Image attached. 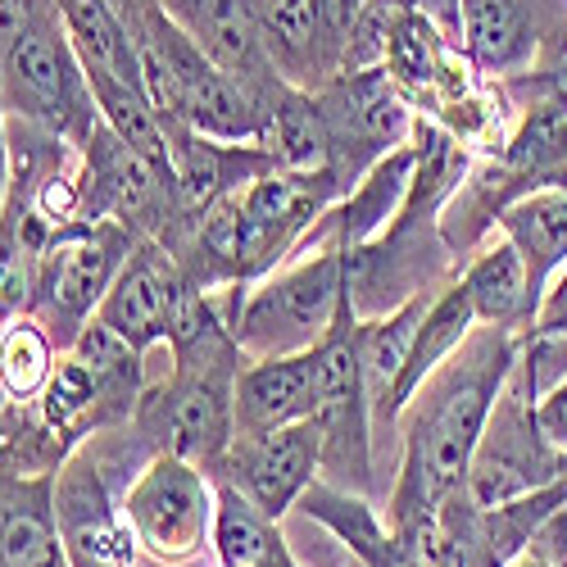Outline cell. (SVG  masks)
I'll list each match as a JSON object with an SVG mask.
<instances>
[{
    "label": "cell",
    "instance_id": "obj_1",
    "mask_svg": "<svg viewBox=\"0 0 567 567\" xmlns=\"http://www.w3.org/2000/svg\"><path fill=\"white\" fill-rule=\"evenodd\" d=\"M527 332L517 327L477 322L467 341L413 391L400 409V477L391 486L386 523L409 527L432 517L445 499H454L467 482L472 454L491 422V409L523 359Z\"/></svg>",
    "mask_w": 567,
    "mask_h": 567
},
{
    "label": "cell",
    "instance_id": "obj_2",
    "mask_svg": "<svg viewBox=\"0 0 567 567\" xmlns=\"http://www.w3.org/2000/svg\"><path fill=\"white\" fill-rule=\"evenodd\" d=\"M141 391H146V354L91 318L60 354L51 386L32 404H10L0 422V472L55 477L82 441L132 422Z\"/></svg>",
    "mask_w": 567,
    "mask_h": 567
},
{
    "label": "cell",
    "instance_id": "obj_3",
    "mask_svg": "<svg viewBox=\"0 0 567 567\" xmlns=\"http://www.w3.org/2000/svg\"><path fill=\"white\" fill-rule=\"evenodd\" d=\"M155 450L132 422L82 441L55 472V523L69 567H136L123 495Z\"/></svg>",
    "mask_w": 567,
    "mask_h": 567
},
{
    "label": "cell",
    "instance_id": "obj_4",
    "mask_svg": "<svg viewBox=\"0 0 567 567\" xmlns=\"http://www.w3.org/2000/svg\"><path fill=\"white\" fill-rule=\"evenodd\" d=\"M246 363L241 346H223L214 354L173 359L159 386L141 391L132 427L155 454H173L218 472L223 454L236 441V372Z\"/></svg>",
    "mask_w": 567,
    "mask_h": 567
},
{
    "label": "cell",
    "instance_id": "obj_5",
    "mask_svg": "<svg viewBox=\"0 0 567 567\" xmlns=\"http://www.w3.org/2000/svg\"><path fill=\"white\" fill-rule=\"evenodd\" d=\"M0 105L10 118L51 132L78 151L101 127L96 96H91L82 60L69 45L55 0H37L28 28L10 45V55L0 60Z\"/></svg>",
    "mask_w": 567,
    "mask_h": 567
},
{
    "label": "cell",
    "instance_id": "obj_6",
    "mask_svg": "<svg viewBox=\"0 0 567 567\" xmlns=\"http://www.w3.org/2000/svg\"><path fill=\"white\" fill-rule=\"evenodd\" d=\"M350 305V272L341 250H313L281 264L246 291L231 313L236 346L246 359L313 350Z\"/></svg>",
    "mask_w": 567,
    "mask_h": 567
},
{
    "label": "cell",
    "instance_id": "obj_7",
    "mask_svg": "<svg viewBox=\"0 0 567 567\" xmlns=\"http://www.w3.org/2000/svg\"><path fill=\"white\" fill-rule=\"evenodd\" d=\"M136 241H141L136 231L110 218H82L45 241L37 264L32 318L60 341V350H69L82 327L96 318Z\"/></svg>",
    "mask_w": 567,
    "mask_h": 567
},
{
    "label": "cell",
    "instance_id": "obj_8",
    "mask_svg": "<svg viewBox=\"0 0 567 567\" xmlns=\"http://www.w3.org/2000/svg\"><path fill=\"white\" fill-rule=\"evenodd\" d=\"M322 436V477L346 491H372V400L359 359V313L346 305L337 327L313 346V413Z\"/></svg>",
    "mask_w": 567,
    "mask_h": 567
},
{
    "label": "cell",
    "instance_id": "obj_9",
    "mask_svg": "<svg viewBox=\"0 0 567 567\" xmlns=\"http://www.w3.org/2000/svg\"><path fill=\"white\" fill-rule=\"evenodd\" d=\"M136 549L159 567H192L214 554V477L205 467L151 454L123 495Z\"/></svg>",
    "mask_w": 567,
    "mask_h": 567
},
{
    "label": "cell",
    "instance_id": "obj_10",
    "mask_svg": "<svg viewBox=\"0 0 567 567\" xmlns=\"http://www.w3.org/2000/svg\"><path fill=\"white\" fill-rule=\"evenodd\" d=\"M554 482H567V454L549 445V436L540 432L536 391L523 372V359H517V368L508 372V382L491 409L477 454H472L463 495L477 508H495L532 491H545Z\"/></svg>",
    "mask_w": 567,
    "mask_h": 567
},
{
    "label": "cell",
    "instance_id": "obj_11",
    "mask_svg": "<svg viewBox=\"0 0 567 567\" xmlns=\"http://www.w3.org/2000/svg\"><path fill=\"white\" fill-rule=\"evenodd\" d=\"M341 182L332 168L322 173H287L272 168L236 196V272L250 291L255 281L291 264L309 227L341 200Z\"/></svg>",
    "mask_w": 567,
    "mask_h": 567
},
{
    "label": "cell",
    "instance_id": "obj_12",
    "mask_svg": "<svg viewBox=\"0 0 567 567\" xmlns=\"http://www.w3.org/2000/svg\"><path fill=\"white\" fill-rule=\"evenodd\" d=\"M313 96H318V110L327 123V146H332V164L327 168L337 173L341 192H350L372 164H382L391 151L413 141L409 101L391 82L386 64L337 73L327 86H318Z\"/></svg>",
    "mask_w": 567,
    "mask_h": 567
},
{
    "label": "cell",
    "instance_id": "obj_13",
    "mask_svg": "<svg viewBox=\"0 0 567 567\" xmlns=\"http://www.w3.org/2000/svg\"><path fill=\"white\" fill-rule=\"evenodd\" d=\"M214 477L231 482L255 508L281 523L287 513H296L300 495L322 477V436L309 417L264 436H236Z\"/></svg>",
    "mask_w": 567,
    "mask_h": 567
},
{
    "label": "cell",
    "instance_id": "obj_14",
    "mask_svg": "<svg viewBox=\"0 0 567 567\" xmlns=\"http://www.w3.org/2000/svg\"><path fill=\"white\" fill-rule=\"evenodd\" d=\"M159 6L223 73L241 82L268 114V105L277 101V91L287 82H281V73L272 69V60L264 51L255 0H159Z\"/></svg>",
    "mask_w": 567,
    "mask_h": 567
},
{
    "label": "cell",
    "instance_id": "obj_15",
    "mask_svg": "<svg viewBox=\"0 0 567 567\" xmlns=\"http://www.w3.org/2000/svg\"><path fill=\"white\" fill-rule=\"evenodd\" d=\"M567 28L545 0H458L463 55L486 78H517L540 55V45Z\"/></svg>",
    "mask_w": 567,
    "mask_h": 567
},
{
    "label": "cell",
    "instance_id": "obj_16",
    "mask_svg": "<svg viewBox=\"0 0 567 567\" xmlns=\"http://www.w3.org/2000/svg\"><path fill=\"white\" fill-rule=\"evenodd\" d=\"M177 281L182 268L159 241H136V250L114 277L110 296L96 309V322H105L132 350L151 354L155 346L168 341V309L177 296Z\"/></svg>",
    "mask_w": 567,
    "mask_h": 567
},
{
    "label": "cell",
    "instance_id": "obj_17",
    "mask_svg": "<svg viewBox=\"0 0 567 567\" xmlns=\"http://www.w3.org/2000/svg\"><path fill=\"white\" fill-rule=\"evenodd\" d=\"M168 151H173V186L182 218L214 209L218 200L246 192L250 182L277 168L272 151L259 146V141H214L200 132H177L168 136Z\"/></svg>",
    "mask_w": 567,
    "mask_h": 567
},
{
    "label": "cell",
    "instance_id": "obj_18",
    "mask_svg": "<svg viewBox=\"0 0 567 567\" xmlns=\"http://www.w3.org/2000/svg\"><path fill=\"white\" fill-rule=\"evenodd\" d=\"M313 413V350L246 359L236 372V436H264Z\"/></svg>",
    "mask_w": 567,
    "mask_h": 567
},
{
    "label": "cell",
    "instance_id": "obj_19",
    "mask_svg": "<svg viewBox=\"0 0 567 567\" xmlns=\"http://www.w3.org/2000/svg\"><path fill=\"white\" fill-rule=\"evenodd\" d=\"M0 567H69L55 523V477L0 472Z\"/></svg>",
    "mask_w": 567,
    "mask_h": 567
},
{
    "label": "cell",
    "instance_id": "obj_20",
    "mask_svg": "<svg viewBox=\"0 0 567 567\" xmlns=\"http://www.w3.org/2000/svg\"><path fill=\"white\" fill-rule=\"evenodd\" d=\"M499 231L517 246V255H523L532 309L540 313L554 277L567 268V182H549L527 196H517L499 214Z\"/></svg>",
    "mask_w": 567,
    "mask_h": 567
},
{
    "label": "cell",
    "instance_id": "obj_21",
    "mask_svg": "<svg viewBox=\"0 0 567 567\" xmlns=\"http://www.w3.org/2000/svg\"><path fill=\"white\" fill-rule=\"evenodd\" d=\"M472 327H477V313H472V300H467V291H463V281L454 277V281H445V287L436 291L427 318H422L417 341H413V350H409V363H404V372H400V382L391 386L382 413H377L372 432H395L400 409H404V404L413 400V391L427 382V377L467 341Z\"/></svg>",
    "mask_w": 567,
    "mask_h": 567
},
{
    "label": "cell",
    "instance_id": "obj_22",
    "mask_svg": "<svg viewBox=\"0 0 567 567\" xmlns=\"http://www.w3.org/2000/svg\"><path fill=\"white\" fill-rule=\"evenodd\" d=\"M60 23L69 32L73 55L82 60L86 82H110V86H141V64H136V41L127 19L118 14L114 0H55Z\"/></svg>",
    "mask_w": 567,
    "mask_h": 567
},
{
    "label": "cell",
    "instance_id": "obj_23",
    "mask_svg": "<svg viewBox=\"0 0 567 567\" xmlns=\"http://www.w3.org/2000/svg\"><path fill=\"white\" fill-rule=\"evenodd\" d=\"M458 281L472 300L477 322L517 327V332H532L536 327V309H532V291H527V264L508 236L486 241L477 250V259H467L458 268Z\"/></svg>",
    "mask_w": 567,
    "mask_h": 567
},
{
    "label": "cell",
    "instance_id": "obj_24",
    "mask_svg": "<svg viewBox=\"0 0 567 567\" xmlns=\"http://www.w3.org/2000/svg\"><path fill=\"white\" fill-rule=\"evenodd\" d=\"M214 558L223 567H305L281 536V523L223 477H214Z\"/></svg>",
    "mask_w": 567,
    "mask_h": 567
},
{
    "label": "cell",
    "instance_id": "obj_25",
    "mask_svg": "<svg viewBox=\"0 0 567 567\" xmlns=\"http://www.w3.org/2000/svg\"><path fill=\"white\" fill-rule=\"evenodd\" d=\"M255 19H259L264 51L281 73V82L305 91L332 82V69L322 60L318 28H313V0H255Z\"/></svg>",
    "mask_w": 567,
    "mask_h": 567
},
{
    "label": "cell",
    "instance_id": "obj_26",
    "mask_svg": "<svg viewBox=\"0 0 567 567\" xmlns=\"http://www.w3.org/2000/svg\"><path fill=\"white\" fill-rule=\"evenodd\" d=\"M436 291L441 287L417 291L382 318H359V359H363V382H368V400H372V422H377V413H382L391 386L400 382L409 350L417 341V327H422V318H427Z\"/></svg>",
    "mask_w": 567,
    "mask_h": 567
},
{
    "label": "cell",
    "instance_id": "obj_27",
    "mask_svg": "<svg viewBox=\"0 0 567 567\" xmlns=\"http://www.w3.org/2000/svg\"><path fill=\"white\" fill-rule=\"evenodd\" d=\"M264 146L272 151L277 168L287 173H322L332 164V146H327V123L318 110V96L305 86H281L277 101L268 105V132Z\"/></svg>",
    "mask_w": 567,
    "mask_h": 567
},
{
    "label": "cell",
    "instance_id": "obj_28",
    "mask_svg": "<svg viewBox=\"0 0 567 567\" xmlns=\"http://www.w3.org/2000/svg\"><path fill=\"white\" fill-rule=\"evenodd\" d=\"M60 354H64L60 341L45 332L32 313L14 318L6 332H0V386H6L10 404H32L51 386Z\"/></svg>",
    "mask_w": 567,
    "mask_h": 567
},
{
    "label": "cell",
    "instance_id": "obj_29",
    "mask_svg": "<svg viewBox=\"0 0 567 567\" xmlns=\"http://www.w3.org/2000/svg\"><path fill=\"white\" fill-rule=\"evenodd\" d=\"M37 264H41V246L32 241L19 200L6 196V209H0V332L14 318L32 313Z\"/></svg>",
    "mask_w": 567,
    "mask_h": 567
},
{
    "label": "cell",
    "instance_id": "obj_30",
    "mask_svg": "<svg viewBox=\"0 0 567 567\" xmlns=\"http://www.w3.org/2000/svg\"><path fill=\"white\" fill-rule=\"evenodd\" d=\"M513 86H527L532 91V105H545V110H558L567 114V28H558L545 45H540V55L527 73H517Z\"/></svg>",
    "mask_w": 567,
    "mask_h": 567
},
{
    "label": "cell",
    "instance_id": "obj_31",
    "mask_svg": "<svg viewBox=\"0 0 567 567\" xmlns=\"http://www.w3.org/2000/svg\"><path fill=\"white\" fill-rule=\"evenodd\" d=\"M363 10H368V0H313V28H318V45H322V60L332 69V78L341 73L350 32Z\"/></svg>",
    "mask_w": 567,
    "mask_h": 567
},
{
    "label": "cell",
    "instance_id": "obj_32",
    "mask_svg": "<svg viewBox=\"0 0 567 567\" xmlns=\"http://www.w3.org/2000/svg\"><path fill=\"white\" fill-rule=\"evenodd\" d=\"M536 422H540V432L549 436V445H558L567 454V372L549 391L536 395Z\"/></svg>",
    "mask_w": 567,
    "mask_h": 567
},
{
    "label": "cell",
    "instance_id": "obj_33",
    "mask_svg": "<svg viewBox=\"0 0 567 567\" xmlns=\"http://www.w3.org/2000/svg\"><path fill=\"white\" fill-rule=\"evenodd\" d=\"M532 332H567V268L554 277V287H549V296H545V305L536 313Z\"/></svg>",
    "mask_w": 567,
    "mask_h": 567
},
{
    "label": "cell",
    "instance_id": "obj_34",
    "mask_svg": "<svg viewBox=\"0 0 567 567\" xmlns=\"http://www.w3.org/2000/svg\"><path fill=\"white\" fill-rule=\"evenodd\" d=\"M532 545H536L554 567H567V504H563V508L549 517V523L540 527V536H536Z\"/></svg>",
    "mask_w": 567,
    "mask_h": 567
},
{
    "label": "cell",
    "instance_id": "obj_35",
    "mask_svg": "<svg viewBox=\"0 0 567 567\" xmlns=\"http://www.w3.org/2000/svg\"><path fill=\"white\" fill-rule=\"evenodd\" d=\"M37 0H0V60L10 55V45L19 41V32L28 28Z\"/></svg>",
    "mask_w": 567,
    "mask_h": 567
},
{
    "label": "cell",
    "instance_id": "obj_36",
    "mask_svg": "<svg viewBox=\"0 0 567 567\" xmlns=\"http://www.w3.org/2000/svg\"><path fill=\"white\" fill-rule=\"evenodd\" d=\"M10 196V114L0 105V209H6Z\"/></svg>",
    "mask_w": 567,
    "mask_h": 567
},
{
    "label": "cell",
    "instance_id": "obj_37",
    "mask_svg": "<svg viewBox=\"0 0 567 567\" xmlns=\"http://www.w3.org/2000/svg\"><path fill=\"white\" fill-rule=\"evenodd\" d=\"M508 567H554V563H549V558H545V554L532 545V549H523V554H517Z\"/></svg>",
    "mask_w": 567,
    "mask_h": 567
},
{
    "label": "cell",
    "instance_id": "obj_38",
    "mask_svg": "<svg viewBox=\"0 0 567 567\" xmlns=\"http://www.w3.org/2000/svg\"><path fill=\"white\" fill-rule=\"evenodd\" d=\"M6 413H10V395H6V386H0V422H6Z\"/></svg>",
    "mask_w": 567,
    "mask_h": 567
},
{
    "label": "cell",
    "instance_id": "obj_39",
    "mask_svg": "<svg viewBox=\"0 0 567 567\" xmlns=\"http://www.w3.org/2000/svg\"><path fill=\"white\" fill-rule=\"evenodd\" d=\"M114 6H118V14H127L132 6H141V0H114Z\"/></svg>",
    "mask_w": 567,
    "mask_h": 567
},
{
    "label": "cell",
    "instance_id": "obj_40",
    "mask_svg": "<svg viewBox=\"0 0 567 567\" xmlns=\"http://www.w3.org/2000/svg\"><path fill=\"white\" fill-rule=\"evenodd\" d=\"M318 567H350V558H346V563H341V558H322Z\"/></svg>",
    "mask_w": 567,
    "mask_h": 567
}]
</instances>
